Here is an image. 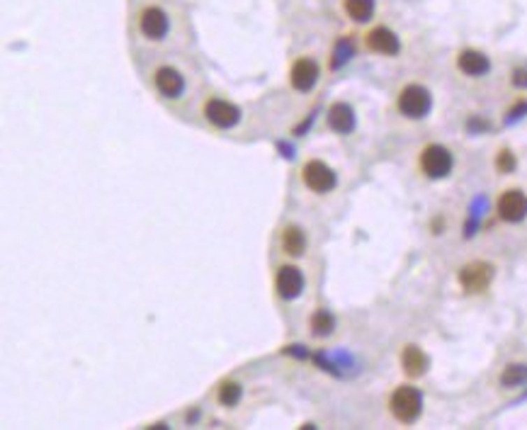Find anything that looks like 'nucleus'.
<instances>
[{
	"label": "nucleus",
	"instance_id": "f3484780",
	"mask_svg": "<svg viewBox=\"0 0 527 430\" xmlns=\"http://www.w3.org/2000/svg\"><path fill=\"white\" fill-rule=\"evenodd\" d=\"M345 13L355 22H370L375 15V0H345Z\"/></svg>",
	"mask_w": 527,
	"mask_h": 430
},
{
	"label": "nucleus",
	"instance_id": "7ed1b4c3",
	"mask_svg": "<svg viewBox=\"0 0 527 430\" xmlns=\"http://www.w3.org/2000/svg\"><path fill=\"white\" fill-rule=\"evenodd\" d=\"M452 166H454V158L445 146H440V143H431V146L423 148L421 171L426 173L428 178H433V180L447 178L449 173H452Z\"/></svg>",
	"mask_w": 527,
	"mask_h": 430
},
{
	"label": "nucleus",
	"instance_id": "aec40b11",
	"mask_svg": "<svg viewBox=\"0 0 527 430\" xmlns=\"http://www.w3.org/2000/svg\"><path fill=\"white\" fill-rule=\"evenodd\" d=\"M240 396H243V387H240L238 382H224L222 387H219V403L226 408L231 406H238Z\"/></svg>",
	"mask_w": 527,
	"mask_h": 430
},
{
	"label": "nucleus",
	"instance_id": "39448f33",
	"mask_svg": "<svg viewBox=\"0 0 527 430\" xmlns=\"http://www.w3.org/2000/svg\"><path fill=\"white\" fill-rule=\"evenodd\" d=\"M204 117L214 127H219V129H231V127H236L240 122V110L236 105H231V102L214 97V100H209L204 105Z\"/></svg>",
	"mask_w": 527,
	"mask_h": 430
},
{
	"label": "nucleus",
	"instance_id": "1a4fd4ad",
	"mask_svg": "<svg viewBox=\"0 0 527 430\" xmlns=\"http://www.w3.org/2000/svg\"><path fill=\"white\" fill-rule=\"evenodd\" d=\"M319 76H321V69L314 59H299L294 66H291L289 80H291V85H294V90H299V93H309V90L319 83Z\"/></svg>",
	"mask_w": 527,
	"mask_h": 430
},
{
	"label": "nucleus",
	"instance_id": "f03ea898",
	"mask_svg": "<svg viewBox=\"0 0 527 430\" xmlns=\"http://www.w3.org/2000/svg\"><path fill=\"white\" fill-rule=\"evenodd\" d=\"M396 105H398V112H401L403 117H408V120H423L433 107V95L431 90L423 88V85L411 83L398 93Z\"/></svg>",
	"mask_w": 527,
	"mask_h": 430
},
{
	"label": "nucleus",
	"instance_id": "423d86ee",
	"mask_svg": "<svg viewBox=\"0 0 527 430\" xmlns=\"http://www.w3.org/2000/svg\"><path fill=\"white\" fill-rule=\"evenodd\" d=\"M498 217L508 224H518L527 217V194L523 190H508L498 199Z\"/></svg>",
	"mask_w": 527,
	"mask_h": 430
},
{
	"label": "nucleus",
	"instance_id": "6ab92c4d",
	"mask_svg": "<svg viewBox=\"0 0 527 430\" xmlns=\"http://www.w3.org/2000/svg\"><path fill=\"white\" fill-rule=\"evenodd\" d=\"M333 329H335V319H333L331 311L319 309L314 316H311V334H314V336H319V338L331 336V334H333Z\"/></svg>",
	"mask_w": 527,
	"mask_h": 430
},
{
	"label": "nucleus",
	"instance_id": "f8f14e48",
	"mask_svg": "<svg viewBox=\"0 0 527 430\" xmlns=\"http://www.w3.org/2000/svg\"><path fill=\"white\" fill-rule=\"evenodd\" d=\"M367 47L377 54L384 56H396L401 51V42H398L396 32H391L389 27H375L367 34Z\"/></svg>",
	"mask_w": 527,
	"mask_h": 430
},
{
	"label": "nucleus",
	"instance_id": "9b49d317",
	"mask_svg": "<svg viewBox=\"0 0 527 430\" xmlns=\"http://www.w3.org/2000/svg\"><path fill=\"white\" fill-rule=\"evenodd\" d=\"M491 278H493V268H491L489 263H472L467 265V268H462V273H459V282H462V287L467 292L486 289Z\"/></svg>",
	"mask_w": 527,
	"mask_h": 430
},
{
	"label": "nucleus",
	"instance_id": "dca6fc26",
	"mask_svg": "<svg viewBox=\"0 0 527 430\" xmlns=\"http://www.w3.org/2000/svg\"><path fill=\"white\" fill-rule=\"evenodd\" d=\"M282 248H284V253L287 255H301L304 253V248H306V236H304V231H301L299 227H287L282 231Z\"/></svg>",
	"mask_w": 527,
	"mask_h": 430
},
{
	"label": "nucleus",
	"instance_id": "412c9836",
	"mask_svg": "<svg viewBox=\"0 0 527 430\" xmlns=\"http://www.w3.org/2000/svg\"><path fill=\"white\" fill-rule=\"evenodd\" d=\"M352 54H355V44H352V39H338L331 66H333V69H340L342 64H347V61L352 59Z\"/></svg>",
	"mask_w": 527,
	"mask_h": 430
},
{
	"label": "nucleus",
	"instance_id": "20e7f679",
	"mask_svg": "<svg viewBox=\"0 0 527 430\" xmlns=\"http://www.w3.org/2000/svg\"><path fill=\"white\" fill-rule=\"evenodd\" d=\"M301 175H304L306 187H311V190L319 192V194L331 192L338 185L335 173L331 171L326 163H321V161H309L304 166V173H301Z\"/></svg>",
	"mask_w": 527,
	"mask_h": 430
},
{
	"label": "nucleus",
	"instance_id": "9d476101",
	"mask_svg": "<svg viewBox=\"0 0 527 430\" xmlns=\"http://www.w3.org/2000/svg\"><path fill=\"white\" fill-rule=\"evenodd\" d=\"M156 88L168 100H178L182 95V90H185V78H182L180 71L163 66V69L156 71Z\"/></svg>",
	"mask_w": 527,
	"mask_h": 430
},
{
	"label": "nucleus",
	"instance_id": "4468645a",
	"mask_svg": "<svg viewBox=\"0 0 527 430\" xmlns=\"http://www.w3.org/2000/svg\"><path fill=\"white\" fill-rule=\"evenodd\" d=\"M329 124H331V129L338 131V134H350L357 124L355 110H352L347 102H335V105L329 110Z\"/></svg>",
	"mask_w": 527,
	"mask_h": 430
},
{
	"label": "nucleus",
	"instance_id": "0eeeda50",
	"mask_svg": "<svg viewBox=\"0 0 527 430\" xmlns=\"http://www.w3.org/2000/svg\"><path fill=\"white\" fill-rule=\"evenodd\" d=\"M275 287H277V294L282 299H296L304 292V273L296 265H284V268H280L277 278H275Z\"/></svg>",
	"mask_w": 527,
	"mask_h": 430
},
{
	"label": "nucleus",
	"instance_id": "ddd939ff",
	"mask_svg": "<svg viewBox=\"0 0 527 430\" xmlns=\"http://www.w3.org/2000/svg\"><path fill=\"white\" fill-rule=\"evenodd\" d=\"M457 66L462 73L472 76V78H481L491 71V61L486 54H481L477 49H464L462 54L457 56Z\"/></svg>",
	"mask_w": 527,
	"mask_h": 430
},
{
	"label": "nucleus",
	"instance_id": "6e6552de",
	"mask_svg": "<svg viewBox=\"0 0 527 430\" xmlns=\"http://www.w3.org/2000/svg\"><path fill=\"white\" fill-rule=\"evenodd\" d=\"M139 27H141V34H144L146 39L161 42V39L168 34V29H171V20H168V15L163 13L161 8H146L144 13H141Z\"/></svg>",
	"mask_w": 527,
	"mask_h": 430
},
{
	"label": "nucleus",
	"instance_id": "f257e3e1",
	"mask_svg": "<svg viewBox=\"0 0 527 430\" xmlns=\"http://www.w3.org/2000/svg\"><path fill=\"white\" fill-rule=\"evenodd\" d=\"M391 413L396 421L401 423H413L421 418L423 413V394L421 389L416 387H398L396 392L391 394Z\"/></svg>",
	"mask_w": 527,
	"mask_h": 430
},
{
	"label": "nucleus",
	"instance_id": "a211bd4d",
	"mask_svg": "<svg viewBox=\"0 0 527 430\" xmlns=\"http://www.w3.org/2000/svg\"><path fill=\"white\" fill-rule=\"evenodd\" d=\"M500 384L505 389H518L527 384V365H520V362H513L508 365L503 372H500Z\"/></svg>",
	"mask_w": 527,
	"mask_h": 430
},
{
	"label": "nucleus",
	"instance_id": "4be33fe9",
	"mask_svg": "<svg viewBox=\"0 0 527 430\" xmlns=\"http://www.w3.org/2000/svg\"><path fill=\"white\" fill-rule=\"evenodd\" d=\"M496 168H498L500 173H513L515 171V156L508 151V148H503V151L498 153V158H496Z\"/></svg>",
	"mask_w": 527,
	"mask_h": 430
},
{
	"label": "nucleus",
	"instance_id": "2eb2a0df",
	"mask_svg": "<svg viewBox=\"0 0 527 430\" xmlns=\"http://www.w3.org/2000/svg\"><path fill=\"white\" fill-rule=\"evenodd\" d=\"M401 365L408 377H421L428 370V357L418 345H406L401 355Z\"/></svg>",
	"mask_w": 527,
	"mask_h": 430
},
{
	"label": "nucleus",
	"instance_id": "5701e85b",
	"mask_svg": "<svg viewBox=\"0 0 527 430\" xmlns=\"http://www.w3.org/2000/svg\"><path fill=\"white\" fill-rule=\"evenodd\" d=\"M513 83L518 85V88H527V71H523V69H518L513 73Z\"/></svg>",
	"mask_w": 527,
	"mask_h": 430
}]
</instances>
